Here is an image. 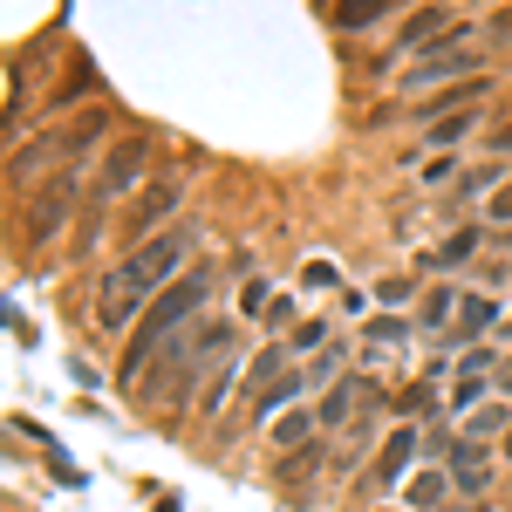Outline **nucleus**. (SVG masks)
Segmentation results:
<instances>
[{
	"label": "nucleus",
	"instance_id": "4468645a",
	"mask_svg": "<svg viewBox=\"0 0 512 512\" xmlns=\"http://www.w3.org/2000/svg\"><path fill=\"white\" fill-rule=\"evenodd\" d=\"M301 390H308V383H301V376H280L274 390L260 396V417H267V410H280V403H294V396H301Z\"/></svg>",
	"mask_w": 512,
	"mask_h": 512
},
{
	"label": "nucleus",
	"instance_id": "0eeeda50",
	"mask_svg": "<svg viewBox=\"0 0 512 512\" xmlns=\"http://www.w3.org/2000/svg\"><path fill=\"white\" fill-rule=\"evenodd\" d=\"M465 472H485V444L478 437H458L451 444V478H465Z\"/></svg>",
	"mask_w": 512,
	"mask_h": 512
},
{
	"label": "nucleus",
	"instance_id": "39448f33",
	"mask_svg": "<svg viewBox=\"0 0 512 512\" xmlns=\"http://www.w3.org/2000/svg\"><path fill=\"white\" fill-rule=\"evenodd\" d=\"M410 458H417V431H390V437H383V451H376V478H383V485L403 478Z\"/></svg>",
	"mask_w": 512,
	"mask_h": 512
},
{
	"label": "nucleus",
	"instance_id": "f8f14e48",
	"mask_svg": "<svg viewBox=\"0 0 512 512\" xmlns=\"http://www.w3.org/2000/svg\"><path fill=\"white\" fill-rule=\"evenodd\" d=\"M349 390H362V383H335V390L321 396V410H315L321 424H342V417H349Z\"/></svg>",
	"mask_w": 512,
	"mask_h": 512
},
{
	"label": "nucleus",
	"instance_id": "20e7f679",
	"mask_svg": "<svg viewBox=\"0 0 512 512\" xmlns=\"http://www.w3.org/2000/svg\"><path fill=\"white\" fill-rule=\"evenodd\" d=\"M69 198H76V171H55L48 185L35 192V205H28V239H55L62 233V219H69Z\"/></svg>",
	"mask_w": 512,
	"mask_h": 512
},
{
	"label": "nucleus",
	"instance_id": "2eb2a0df",
	"mask_svg": "<svg viewBox=\"0 0 512 512\" xmlns=\"http://www.w3.org/2000/svg\"><path fill=\"white\" fill-rule=\"evenodd\" d=\"M233 376H239V369H219V376H212V390L198 396V410H205V417H212V410L226 403V390H233Z\"/></svg>",
	"mask_w": 512,
	"mask_h": 512
},
{
	"label": "nucleus",
	"instance_id": "dca6fc26",
	"mask_svg": "<svg viewBox=\"0 0 512 512\" xmlns=\"http://www.w3.org/2000/svg\"><path fill=\"white\" fill-rule=\"evenodd\" d=\"M260 308H267V280H246L239 287V315H260Z\"/></svg>",
	"mask_w": 512,
	"mask_h": 512
},
{
	"label": "nucleus",
	"instance_id": "4be33fe9",
	"mask_svg": "<svg viewBox=\"0 0 512 512\" xmlns=\"http://www.w3.org/2000/svg\"><path fill=\"white\" fill-rule=\"evenodd\" d=\"M499 390H512V362H506V369H499Z\"/></svg>",
	"mask_w": 512,
	"mask_h": 512
},
{
	"label": "nucleus",
	"instance_id": "9d476101",
	"mask_svg": "<svg viewBox=\"0 0 512 512\" xmlns=\"http://www.w3.org/2000/svg\"><path fill=\"white\" fill-rule=\"evenodd\" d=\"M499 185H512V171L506 164H478V171H465V192H499Z\"/></svg>",
	"mask_w": 512,
	"mask_h": 512
},
{
	"label": "nucleus",
	"instance_id": "ddd939ff",
	"mask_svg": "<svg viewBox=\"0 0 512 512\" xmlns=\"http://www.w3.org/2000/svg\"><path fill=\"white\" fill-rule=\"evenodd\" d=\"M478 328H492V301H465V308H458V335H478Z\"/></svg>",
	"mask_w": 512,
	"mask_h": 512
},
{
	"label": "nucleus",
	"instance_id": "f257e3e1",
	"mask_svg": "<svg viewBox=\"0 0 512 512\" xmlns=\"http://www.w3.org/2000/svg\"><path fill=\"white\" fill-rule=\"evenodd\" d=\"M205 294H212V280H205V274H185V280H171L158 301H151V315L137 321V335H130V349H123V383H130V390H137V369L164 349V335L205 308Z\"/></svg>",
	"mask_w": 512,
	"mask_h": 512
},
{
	"label": "nucleus",
	"instance_id": "7ed1b4c3",
	"mask_svg": "<svg viewBox=\"0 0 512 512\" xmlns=\"http://www.w3.org/2000/svg\"><path fill=\"white\" fill-rule=\"evenodd\" d=\"M144 185H151V178H144V137H117L110 158L96 164V192L123 198V192H144Z\"/></svg>",
	"mask_w": 512,
	"mask_h": 512
},
{
	"label": "nucleus",
	"instance_id": "a211bd4d",
	"mask_svg": "<svg viewBox=\"0 0 512 512\" xmlns=\"http://www.w3.org/2000/svg\"><path fill=\"white\" fill-rule=\"evenodd\" d=\"M492 431H506V410H478V417H472V431H465V437H492Z\"/></svg>",
	"mask_w": 512,
	"mask_h": 512
},
{
	"label": "nucleus",
	"instance_id": "412c9836",
	"mask_svg": "<svg viewBox=\"0 0 512 512\" xmlns=\"http://www.w3.org/2000/svg\"><path fill=\"white\" fill-rule=\"evenodd\" d=\"M485 212H492V219H512V185H499V192H492V205H485Z\"/></svg>",
	"mask_w": 512,
	"mask_h": 512
},
{
	"label": "nucleus",
	"instance_id": "1a4fd4ad",
	"mask_svg": "<svg viewBox=\"0 0 512 512\" xmlns=\"http://www.w3.org/2000/svg\"><path fill=\"white\" fill-rule=\"evenodd\" d=\"M437 499H444V472H417V478H410V506H417V512H431Z\"/></svg>",
	"mask_w": 512,
	"mask_h": 512
},
{
	"label": "nucleus",
	"instance_id": "5701e85b",
	"mask_svg": "<svg viewBox=\"0 0 512 512\" xmlns=\"http://www.w3.org/2000/svg\"><path fill=\"white\" fill-rule=\"evenodd\" d=\"M506 335H512V321H506Z\"/></svg>",
	"mask_w": 512,
	"mask_h": 512
},
{
	"label": "nucleus",
	"instance_id": "9b49d317",
	"mask_svg": "<svg viewBox=\"0 0 512 512\" xmlns=\"http://www.w3.org/2000/svg\"><path fill=\"white\" fill-rule=\"evenodd\" d=\"M458 308H465V301H458L451 287H431V294H424V321H431V328H437V321H451Z\"/></svg>",
	"mask_w": 512,
	"mask_h": 512
},
{
	"label": "nucleus",
	"instance_id": "aec40b11",
	"mask_svg": "<svg viewBox=\"0 0 512 512\" xmlns=\"http://www.w3.org/2000/svg\"><path fill=\"white\" fill-rule=\"evenodd\" d=\"M472 246H478V233H472V226H465V233H458V239H444V260H465Z\"/></svg>",
	"mask_w": 512,
	"mask_h": 512
},
{
	"label": "nucleus",
	"instance_id": "423d86ee",
	"mask_svg": "<svg viewBox=\"0 0 512 512\" xmlns=\"http://www.w3.org/2000/svg\"><path fill=\"white\" fill-rule=\"evenodd\" d=\"M383 7H390V0H342V7H335V28H376Z\"/></svg>",
	"mask_w": 512,
	"mask_h": 512
},
{
	"label": "nucleus",
	"instance_id": "6ab92c4d",
	"mask_svg": "<svg viewBox=\"0 0 512 512\" xmlns=\"http://www.w3.org/2000/svg\"><path fill=\"white\" fill-rule=\"evenodd\" d=\"M308 431H315V417H287V424H280V444H301Z\"/></svg>",
	"mask_w": 512,
	"mask_h": 512
},
{
	"label": "nucleus",
	"instance_id": "f3484780",
	"mask_svg": "<svg viewBox=\"0 0 512 512\" xmlns=\"http://www.w3.org/2000/svg\"><path fill=\"white\" fill-rule=\"evenodd\" d=\"M478 396H485V376H458V390H451V403H458V410H472Z\"/></svg>",
	"mask_w": 512,
	"mask_h": 512
},
{
	"label": "nucleus",
	"instance_id": "f03ea898",
	"mask_svg": "<svg viewBox=\"0 0 512 512\" xmlns=\"http://www.w3.org/2000/svg\"><path fill=\"white\" fill-rule=\"evenodd\" d=\"M178 205H185V178H178V171H158V178L137 192V205H130V233H137V246L158 239V233H171L164 219H171Z\"/></svg>",
	"mask_w": 512,
	"mask_h": 512
},
{
	"label": "nucleus",
	"instance_id": "6e6552de",
	"mask_svg": "<svg viewBox=\"0 0 512 512\" xmlns=\"http://www.w3.org/2000/svg\"><path fill=\"white\" fill-rule=\"evenodd\" d=\"M41 164H48V144H28L7 158V171H14V185H28V178H41Z\"/></svg>",
	"mask_w": 512,
	"mask_h": 512
}]
</instances>
